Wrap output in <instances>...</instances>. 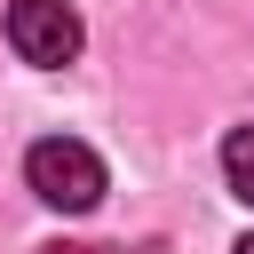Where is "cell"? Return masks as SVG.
<instances>
[{"label":"cell","mask_w":254,"mask_h":254,"mask_svg":"<svg viewBox=\"0 0 254 254\" xmlns=\"http://www.w3.org/2000/svg\"><path fill=\"white\" fill-rule=\"evenodd\" d=\"M222 175H230V198L254 206V127H230V143H222Z\"/></svg>","instance_id":"cell-3"},{"label":"cell","mask_w":254,"mask_h":254,"mask_svg":"<svg viewBox=\"0 0 254 254\" xmlns=\"http://www.w3.org/2000/svg\"><path fill=\"white\" fill-rule=\"evenodd\" d=\"M40 254H103V246H40Z\"/></svg>","instance_id":"cell-4"},{"label":"cell","mask_w":254,"mask_h":254,"mask_svg":"<svg viewBox=\"0 0 254 254\" xmlns=\"http://www.w3.org/2000/svg\"><path fill=\"white\" fill-rule=\"evenodd\" d=\"M230 254H254V238H238V246H230Z\"/></svg>","instance_id":"cell-5"},{"label":"cell","mask_w":254,"mask_h":254,"mask_svg":"<svg viewBox=\"0 0 254 254\" xmlns=\"http://www.w3.org/2000/svg\"><path fill=\"white\" fill-rule=\"evenodd\" d=\"M8 48H16L24 64H40V71H64V64L79 56V16H71V0H16V8H8Z\"/></svg>","instance_id":"cell-2"},{"label":"cell","mask_w":254,"mask_h":254,"mask_svg":"<svg viewBox=\"0 0 254 254\" xmlns=\"http://www.w3.org/2000/svg\"><path fill=\"white\" fill-rule=\"evenodd\" d=\"M24 183H32L48 206L87 214V206L103 198V159H95L87 143H71V135H48V143H32V151H24Z\"/></svg>","instance_id":"cell-1"}]
</instances>
